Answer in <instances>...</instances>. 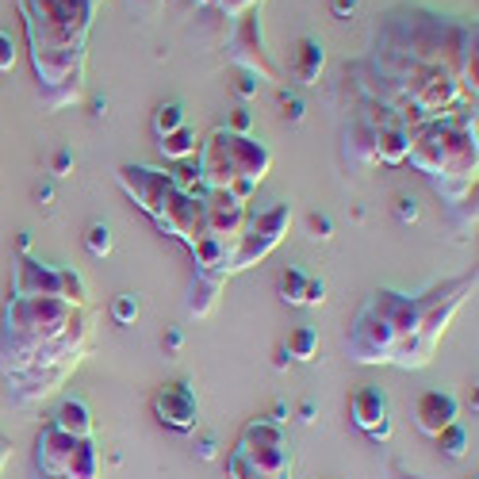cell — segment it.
<instances>
[{
  "instance_id": "cell-11",
  "label": "cell",
  "mask_w": 479,
  "mask_h": 479,
  "mask_svg": "<svg viewBox=\"0 0 479 479\" xmlns=\"http://www.w3.org/2000/svg\"><path fill=\"white\" fill-rule=\"evenodd\" d=\"M353 4H356V0H334V12L345 16V12H353Z\"/></svg>"
},
{
  "instance_id": "cell-1",
  "label": "cell",
  "mask_w": 479,
  "mask_h": 479,
  "mask_svg": "<svg viewBox=\"0 0 479 479\" xmlns=\"http://www.w3.org/2000/svg\"><path fill=\"white\" fill-rule=\"evenodd\" d=\"M157 415H162V422H169V426L188 429L196 418V402L188 391H165V395L157 399Z\"/></svg>"
},
{
  "instance_id": "cell-7",
  "label": "cell",
  "mask_w": 479,
  "mask_h": 479,
  "mask_svg": "<svg viewBox=\"0 0 479 479\" xmlns=\"http://www.w3.org/2000/svg\"><path fill=\"white\" fill-rule=\"evenodd\" d=\"M135 315H138V303H130V299H119V303H115V318H119V322H130Z\"/></svg>"
},
{
  "instance_id": "cell-6",
  "label": "cell",
  "mask_w": 479,
  "mask_h": 479,
  "mask_svg": "<svg viewBox=\"0 0 479 479\" xmlns=\"http://www.w3.org/2000/svg\"><path fill=\"white\" fill-rule=\"evenodd\" d=\"M311 349H315V334H311V330H299V334H295V353L307 356Z\"/></svg>"
},
{
  "instance_id": "cell-5",
  "label": "cell",
  "mask_w": 479,
  "mask_h": 479,
  "mask_svg": "<svg viewBox=\"0 0 479 479\" xmlns=\"http://www.w3.org/2000/svg\"><path fill=\"white\" fill-rule=\"evenodd\" d=\"M108 246H111L108 230H104V227H92V230H89V249H92V253H108Z\"/></svg>"
},
{
  "instance_id": "cell-2",
  "label": "cell",
  "mask_w": 479,
  "mask_h": 479,
  "mask_svg": "<svg viewBox=\"0 0 479 479\" xmlns=\"http://www.w3.org/2000/svg\"><path fill=\"white\" fill-rule=\"evenodd\" d=\"M58 429H62V434H69L73 441L89 437V415H84L81 402H65L62 415H58Z\"/></svg>"
},
{
  "instance_id": "cell-3",
  "label": "cell",
  "mask_w": 479,
  "mask_h": 479,
  "mask_svg": "<svg viewBox=\"0 0 479 479\" xmlns=\"http://www.w3.org/2000/svg\"><path fill=\"white\" fill-rule=\"evenodd\" d=\"M176 127H181V108H176V104L162 108V115H157V130H162V135H173Z\"/></svg>"
},
{
  "instance_id": "cell-8",
  "label": "cell",
  "mask_w": 479,
  "mask_h": 479,
  "mask_svg": "<svg viewBox=\"0 0 479 479\" xmlns=\"http://www.w3.org/2000/svg\"><path fill=\"white\" fill-rule=\"evenodd\" d=\"M445 445H449V456H460V453H464V449H460V445H464V434H460V429H453V434L445 437Z\"/></svg>"
},
{
  "instance_id": "cell-4",
  "label": "cell",
  "mask_w": 479,
  "mask_h": 479,
  "mask_svg": "<svg viewBox=\"0 0 479 479\" xmlns=\"http://www.w3.org/2000/svg\"><path fill=\"white\" fill-rule=\"evenodd\" d=\"M162 150H169L173 157H184L188 150H192V146H188V130H176V135H169L165 142H162Z\"/></svg>"
},
{
  "instance_id": "cell-10",
  "label": "cell",
  "mask_w": 479,
  "mask_h": 479,
  "mask_svg": "<svg viewBox=\"0 0 479 479\" xmlns=\"http://www.w3.org/2000/svg\"><path fill=\"white\" fill-rule=\"evenodd\" d=\"M415 215H418L415 203H410V200H399V219H415Z\"/></svg>"
},
{
  "instance_id": "cell-9",
  "label": "cell",
  "mask_w": 479,
  "mask_h": 479,
  "mask_svg": "<svg viewBox=\"0 0 479 479\" xmlns=\"http://www.w3.org/2000/svg\"><path fill=\"white\" fill-rule=\"evenodd\" d=\"M12 65V50H8V39L0 35V69H8Z\"/></svg>"
}]
</instances>
